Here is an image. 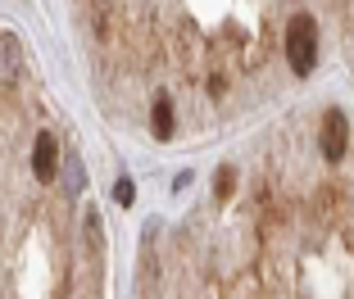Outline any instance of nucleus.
I'll list each match as a JSON object with an SVG mask.
<instances>
[{"label": "nucleus", "instance_id": "nucleus-1", "mask_svg": "<svg viewBox=\"0 0 354 299\" xmlns=\"http://www.w3.org/2000/svg\"><path fill=\"white\" fill-rule=\"evenodd\" d=\"M313 55H318V28H313L309 14H300V19H291V28H286V59H291L295 73H309Z\"/></svg>", "mask_w": 354, "mask_h": 299}, {"label": "nucleus", "instance_id": "nucleus-2", "mask_svg": "<svg viewBox=\"0 0 354 299\" xmlns=\"http://www.w3.org/2000/svg\"><path fill=\"white\" fill-rule=\"evenodd\" d=\"M345 150H350V118H345V109H327V118H323V155L332 159V164H341Z\"/></svg>", "mask_w": 354, "mask_h": 299}, {"label": "nucleus", "instance_id": "nucleus-3", "mask_svg": "<svg viewBox=\"0 0 354 299\" xmlns=\"http://www.w3.org/2000/svg\"><path fill=\"white\" fill-rule=\"evenodd\" d=\"M55 159H59V145H55V136H37V145H32V173L41 177V182H50L55 177Z\"/></svg>", "mask_w": 354, "mask_h": 299}, {"label": "nucleus", "instance_id": "nucleus-4", "mask_svg": "<svg viewBox=\"0 0 354 299\" xmlns=\"http://www.w3.org/2000/svg\"><path fill=\"white\" fill-rule=\"evenodd\" d=\"M150 127H155V136L159 141H168V132H173V104L159 95L155 100V114H150Z\"/></svg>", "mask_w": 354, "mask_h": 299}, {"label": "nucleus", "instance_id": "nucleus-5", "mask_svg": "<svg viewBox=\"0 0 354 299\" xmlns=\"http://www.w3.org/2000/svg\"><path fill=\"white\" fill-rule=\"evenodd\" d=\"M114 200H118V204H123V209H127V204H132V200H136V186H132V177H123V182L114 186Z\"/></svg>", "mask_w": 354, "mask_h": 299}, {"label": "nucleus", "instance_id": "nucleus-6", "mask_svg": "<svg viewBox=\"0 0 354 299\" xmlns=\"http://www.w3.org/2000/svg\"><path fill=\"white\" fill-rule=\"evenodd\" d=\"M214 191H218V200H227V195H232V173H227V168L218 173V186H214Z\"/></svg>", "mask_w": 354, "mask_h": 299}]
</instances>
